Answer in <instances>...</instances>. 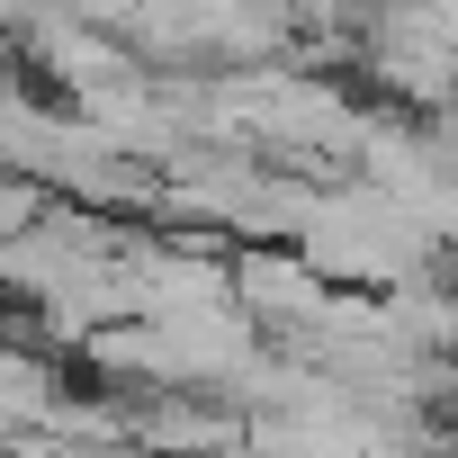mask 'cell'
Instances as JSON below:
<instances>
[{
	"label": "cell",
	"mask_w": 458,
	"mask_h": 458,
	"mask_svg": "<svg viewBox=\"0 0 458 458\" xmlns=\"http://www.w3.org/2000/svg\"><path fill=\"white\" fill-rule=\"evenodd\" d=\"M234 306L261 324V333H297L333 306V279L306 261V252H279V243H252L234 261Z\"/></svg>",
	"instance_id": "cell-1"
}]
</instances>
